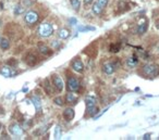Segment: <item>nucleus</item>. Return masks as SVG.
<instances>
[{
  "label": "nucleus",
  "instance_id": "1",
  "mask_svg": "<svg viewBox=\"0 0 159 140\" xmlns=\"http://www.w3.org/2000/svg\"><path fill=\"white\" fill-rule=\"evenodd\" d=\"M85 104H86V112L88 115H95L97 114V100L93 96H87L85 98Z\"/></svg>",
  "mask_w": 159,
  "mask_h": 140
},
{
  "label": "nucleus",
  "instance_id": "2",
  "mask_svg": "<svg viewBox=\"0 0 159 140\" xmlns=\"http://www.w3.org/2000/svg\"><path fill=\"white\" fill-rule=\"evenodd\" d=\"M54 33V28L50 23H43L38 28V34L43 38H47L51 36Z\"/></svg>",
  "mask_w": 159,
  "mask_h": 140
},
{
  "label": "nucleus",
  "instance_id": "3",
  "mask_svg": "<svg viewBox=\"0 0 159 140\" xmlns=\"http://www.w3.org/2000/svg\"><path fill=\"white\" fill-rule=\"evenodd\" d=\"M143 73L144 75L148 76V77H154L159 73V68L156 64L148 63L143 66Z\"/></svg>",
  "mask_w": 159,
  "mask_h": 140
},
{
  "label": "nucleus",
  "instance_id": "4",
  "mask_svg": "<svg viewBox=\"0 0 159 140\" xmlns=\"http://www.w3.org/2000/svg\"><path fill=\"white\" fill-rule=\"evenodd\" d=\"M38 14H37V12L35 11H28L25 13V16H24V19H25V22L28 24V25H32V24H35L37 21H38Z\"/></svg>",
  "mask_w": 159,
  "mask_h": 140
},
{
  "label": "nucleus",
  "instance_id": "5",
  "mask_svg": "<svg viewBox=\"0 0 159 140\" xmlns=\"http://www.w3.org/2000/svg\"><path fill=\"white\" fill-rule=\"evenodd\" d=\"M0 74L4 75V77H13L18 75V72L8 65H4V66H0Z\"/></svg>",
  "mask_w": 159,
  "mask_h": 140
},
{
  "label": "nucleus",
  "instance_id": "6",
  "mask_svg": "<svg viewBox=\"0 0 159 140\" xmlns=\"http://www.w3.org/2000/svg\"><path fill=\"white\" fill-rule=\"evenodd\" d=\"M80 88V82L76 77H70L68 80V89L70 91H76Z\"/></svg>",
  "mask_w": 159,
  "mask_h": 140
},
{
  "label": "nucleus",
  "instance_id": "7",
  "mask_svg": "<svg viewBox=\"0 0 159 140\" xmlns=\"http://www.w3.org/2000/svg\"><path fill=\"white\" fill-rule=\"evenodd\" d=\"M52 80H54V85L56 89L61 92L63 90V87H64V84H63V80H62L61 77H59L58 75H54L52 76Z\"/></svg>",
  "mask_w": 159,
  "mask_h": 140
},
{
  "label": "nucleus",
  "instance_id": "8",
  "mask_svg": "<svg viewBox=\"0 0 159 140\" xmlns=\"http://www.w3.org/2000/svg\"><path fill=\"white\" fill-rule=\"evenodd\" d=\"M9 129H10V133H11L12 135H14V136H16V137L22 136L23 133H24L22 127H21L19 124H12Z\"/></svg>",
  "mask_w": 159,
  "mask_h": 140
},
{
  "label": "nucleus",
  "instance_id": "9",
  "mask_svg": "<svg viewBox=\"0 0 159 140\" xmlns=\"http://www.w3.org/2000/svg\"><path fill=\"white\" fill-rule=\"evenodd\" d=\"M71 68H73L75 72L78 73H83L84 71V65L82 63L81 60H75L72 62V65H71Z\"/></svg>",
  "mask_w": 159,
  "mask_h": 140
},
{
  "label": "nucleus",
  "instance_id": "10",
  "mask_svg": "<svg viewBox=\"0 0 159 140\" xmlns=\"http://www.w3.org/2000/svg\"><path fill=\"white\" fill-rule=\"evenodd\" d=\"M114 70H116V66L112 63H106L104 66H102V71L105 72V74L107 75H111L114 73Z\"/></svg>",
  "mask_w": 159,
  "mask_h": 140
},
{
  "label": "nucleus",
  "instance_id": "11",
  "mask_svg": "<svg viewBox=\"0 0 159 140\" xmlns=\"http://www.w3.org/2000/svg\"><path fill=\"white\" fill-rule=\"evenodd\" d=\"M78 96L76 94H74V91H71V92H68V95H66V101L71 104H75V103L78 102Z\"/></svg>",
  "mask_w": 159,
  "mask_h": 140
},
{
  "label": "nucleus",
  "instance_id": "12",
  "mask_svg": "<svg viewBox=\"0 0 159 140\" xmlns=\"http://www.w3.org/2000/svg\"><path fill=\"white\" fill-rule=\"evenodd\" d=\"M63 117L66 118V121H72L74 117V110L72 108H68L63 112Z\"/></svg>",
  "mask_w": 159,
  "mask_h": 140
},
{
  "label": "nucleus",
  "instance_id": "13",
  "mask_svg": "<svg viewBox=\"0 0 159 140\" xmlns=\"http://www.w3.org/2000/svg\"><path fill=\"white\" fill-rule=\"evenodd\" d=\"M38 49L39 51L43 53V54H46V56H49L52 51H51V49L48 47V46H46L45 44H39L38 45Z\"/></svg>",
  "mask_w": 159,
  "mask_h": 140
},
{
  "label": "nucleus",
  "instance_id": "14",
  "mask_svg": "<svg viewBox=\"0 0 159 140\" xmlns=\"http://www.w3.org/2000/svg\"><path fill=\"white\" fill-rule=\"evenodd\" d=\"M0 48L2 51H6V50H8L10 48V42H9L7 38H1V40H0Z\"/></svg>",
  "mask_w": 159,
  "mask_h": 140
},
{
  "label": "nucleus",
  "instance_id": "15",
  "mask_svg": "<svg viewBox=\"0 0 159 140\" xmlns=\"http://www.w3.org/2000/svg\"><path fill=\"white\" fill-rule=\"evenodd\" d=\"M32 102H33V104H34V106H35V109L37 111H40V109H42V101H40V99L38 98V97H32L31 98Z\"/></svg>",
  "mask_w": 159,
  "mask_h": 140
},
{
  "label": "nucleus",
  "instance_id": "16",
  "mask_svg": "<svg viewBox=\"0 0 159 140\" xmlns=\"http://www.w3.org/2000/svg\"><path fill=\"white\" fill-rule=\"evenodd\" d=\"M69 36H70V32L68 30H66V28H62V30H59L58 37L60 39H66V38H69Z\"/></svg>",
  "mask_w": 159,
  "mask_h": 140
},
{
  "label": "nucleus",
  "instance_id": "17",
  "mask_svg": "<svg viewBox=\"0 0 159 140\" xmlns=\"http://www.w3.org/2000/svg\"><path fill=\"white\" fill-rule=\"evenodd\" d=\"M137 62H139L137 58H136L135 56H132V57H130L128 60H126V64H128L130 68H134V66H136Z\"/></svg>",
  "mask_w": 159,
  "mask_h": 140
},
{
  "label": "nucleus",
  "instance_id": "18",
  "mask_svg": "<svg viewBox=\"0 0 159 140\" xmlns=\"http://www.w3.org/2000/svg\"><path fill=\"white\" fill-rule=\"evenodd\" d=\"M92 11L95 15H100L101 12H102V8L99 6V4L96 2V4H93V7H92Z\"/></svg>",
  "mask_w": 159,
  "mask_h": 140
},
{
  "label": "nucleus",
  "instance_id": "19",
  "mask_svg": "<svg viewBox=\"0 0 159 140\" xmlns=\"http://www.w3.org/2000/svg\"><path fill=\"white\" fill-rule=\"evenodd\" d=\"M24 8L25 7H24L23 4H18V6H16V7H14V14L16 15L22 14L24 12V10H25Z\"/></svg>",
  "mask_w": 159,
  "mask_h": 140
},
{
  "label": "nucleus",
  "instance_id": "20",
  "mask_svg": "<svg viewBox=\"0 0 159 140\" xmlns=\"http://www.w3.org/2000/svg\"><path fill=\"white\" fill-rule=\"evenodd\" d=\"M71 6L74 9V11H78L80 10V7H81V2L80 0H70Z\"/></svg>",
  "mask_w": 159,
  "mask_h": 140
},
{
  "label": "nucleus",
  "instance_id": "21",
  "mask_svg": "<svg viewBox=\"0 0 159 140\" xmlns=\"http://www.w3.org/2000/svg\"><path fill=\"white\" fill-rule=\"evenodd\" d=\"M44 88H45V90H46L48 95L52 94V89H50V83H49L48 79H45V82H44Z\"/></svg>",
  "mask_w": 159,
  "mask_h": 140
},
{
  "label": "nucleus",
  "instance_id": "22",
  "mask_svg": "<svg viewBox=\"0 0 159 140\" xmlns=\"http://www.w3.org/2000/svg\"><path fill=\"white\" fill-rule=\"evenodd\" d=\"M146 30H147V23H143L139 25V30H137L139 34H144Z\"/></svg>",
  "mask_w": 159,
  "mask_h": 140
},
{
  "label": "nucleus",
  "instance_id": "23",
  "mask_svg": "<svg viewBox=\"0 0 159 140\" xmlns=\"http://www.w3.org/2000/svg\"><path fill=\"white\" fill-rule=\"evenodd\" d=\"M97 4H99L102 9H104V8L107 7V4H108V0H97Z\"/></svg>",
  "mask_w": 159,
  "mask_h": 140
},
{
  "label": "nucleus",
  "instance_id": "24",
  "mask_svg": "<svg viewBox=\"0 0 159 140\" xmlns=\"http://www.w3.org/2000/svg\"><path fill=\"white\" fill-rule=\"evenodd\" d=\"M54 102L57 104V106H62L63 104V99L61 97H57V98H54Z\"/></svg>",
  "mask_w": 159,
  "mask_h": 140
},
{
  "label": "nucleus",
  "instance_id": "25",
  "mask_svg": "<svg viewBox=\"0 0 159 140\" xmlns=\"http://www.w3.org/2000/svg\"><path fill=\"white\" fill-rule=\"evenodd\" d=\"M60 129L61 128H59V126L56 127V134H54V138H56V139H59L60 136H61V130H60Z\"/></svg>",
  "mask_w": 159,
  "mask_h": 140
},
{
  "label": "nucleus",
  "instance_id": "26",
  "mask_svg": "<svg viewBox=\"0 0 159 140\" xmlns=\"http://www.w3.org/2000/svg\"><path fill=\"white\" fill-rule=\"evenodd\" d=\"M33 1H35V0H23L22 4H23L24 7H30V6H32Z\"/></svg>",
  "mask_w": 159,
  "mask_h": 140
},
{
  "label": "nucleus",
  "instance_id": "27",
  "mask_svg": "<svg viewBox=\"0 0 159 140\" xmlns=\"http://www.w3.org/2000/svg\"><path fill=\"white\" fill-rule=\"evenodd\" d=\"M94 0H84V4H85V7H88L89 4H93Z\"/></svg>",
  "mask_w": 159,
  "mask_h": 140
},
{
  "label": "nucleus",
  "instance_id": "28",
  "mask_svg": "<svg viewBox=\"0 0 159 140\" xmlns=\"http://www.w3.org/2000/svg\"><path fill=\"white\" fill-rule=\"evenodd\" d=\"M78 30L82 32V30H94V28L93 27H80Z\"/></svg>",
  "mask_w": 159,
  "mask_h": 140
},
{
  "label": "nucleus",
  "instance_id": "29",
  "mask_svg": "<svg viewBox=\"0 0 159 140\" xmlns=\"http://www.w3.org/2000/svg\"><path fill=\"white\" fill-rule=\"evenodd\" d=\"M54 42V44H52V45H54V47H58V46H59V42H57V40H54V42Z\"/></svg>",
  "mask_w": 159,
  "mask_h": 140
},
{
  "label": "nucleus",
  "instance_id": "30",
  "mask_svg": "<svg viewBox=\"0 0 159 140\" xmlns=\"http://www.w3.org/2000/svg\"><path fill=\"white\" fill-rule=\"evenodd\" d=\"M149 137H151V135H149V134H146V135L144 136V139H149Z\"/></svg>",
  "mask_w": 159,
  "mask_h": 140
},
{
  "label": "nucleus",
  "instance_id": "31",
  "mask_svg": "<svg viewBox=\"0 0 159 140\" xmlns=\"http://www.w3.org/2000/svg\"><path fill=\"white\" fill-rule=\"evenodd\" d=\"M71 23H72V24H74V23H75V20L72 19V20H71Z\"/></svg>",
  "mask_w": 159,
  "mask_h": 140
},
{
  "label": "nucleus",
  "instance_id": "32",
  "mask_svg": "<svg viewBox=\"0 0 159 140\" xmlns=\"http://www.w3.org/2000/svg\"><path fill=\"white\" fill-rule=\"evenodd\" d=\"M157 26H158V28H159V22H158V23H157Z\"/></svg>",
  "mask_w": 159,
  "mask_h": 140
},
{
  "label": "nucleus",
  "instance_id": "33",
  "mask_svg": "<svg viewBox=\"0 0 159 140\" xmlns=\"http://www.w3.org/2000/svg\"><path fill=\"white\" fill-rule=\"evenodd\" d=\"M0 40H1V36H0Z\"/></svg>",
  "mask_w": 159,
  "mask_h": 140
},
{
  "label": "nucleus",
  "instance_id": "34",
  "mask_svg": "<svg viewBox=\"0 0 159 140\" xmlns=\"http://www.w3.org/2000/svg\"><path fill=\"white\" fill-rule=\"evenodd\" d=\"M158 51H159V47H158Z\"/></svg>",
  "mask_w": 159,
  "mask_h": 140
}]
</instances>
